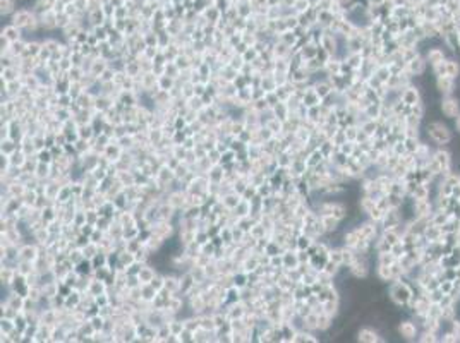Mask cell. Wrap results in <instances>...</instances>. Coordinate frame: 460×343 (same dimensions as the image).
I'll use <instances>...</instances> for the list:
<instances>
[{
  "label": "cell",
  "instance_id": "19",
  "mask_svg": "<svg viewBox=\"0 0 460 343\" xmlns=\"http://www.w3.org/2000/svg\"><path fill=\"white\" fill-rule=\"evenodd\" d=\"M459 45H460V28H459Z\"/></svg>",
  "mask_w": 460,
  "mask_h": 343
},
{
  "label": "cell",
  "instance_id": "4",
  "mask_svg": "<svg viewBox=\"0 0 460 343\" xmlns=\"http://www.w3.org/2000/svg\"><path fill=\"white\" fill-rule=\"evenodd\" d=\"M397 331H398V335H400L402 340H407V342L418 340L419 333H421V331H419V326L414 323V321H411V319L400 321V323H398Z\"/></svg>",
  "mask_w": 460,
  "mask_h": 343
},
{
  "label": "cell",
  "instance_id": "14",
  "mask_svg": "<svg viewBox=\"0 0 460 343\" xmlns=\"http://www.w3.org/2000/svg\"><path fill=\"white\" fill-rule=\"evenodd\" d=\"M440 338H438V333H433V331H426V330H422V333H419V337H418V342H421V343H434V342H438Z\"/></svg>",
  "mask_w": 460,
  "mask_h": 343
},
{
  "label": "cell",
  "instance_id": "17",
  "mask_svg": "<svg viewBox=\"0 0 460 343\" xmlns=\"http://www.w3.org/2000/svg\"><path fill=\"white\" fill-rule=\"evenodd\" d=\"M452 331H454L455 335L459 337V340H460V321L455 317L454 321H452Z\"/></svg>",
  "mask_w": 460,
  "mask_h": 343
},
{
  "label": "cell",
  "instance_id": "7",
  "mask_svg": "<svg viewBox=\"0 0 460 343\" xmlns=\"http://www.w3.org/2000/svg\"><path fill=\"white\" fill-rule=\"evenodd\" d=\"M434 84H436V89H438V93H440L441 96L454 95L455 88H457V79L452 77V76H448V74L438 76L436 81H434Z\"/></svg>",
  "mask_w": 460,
  "mask_h": 343
},
{
  "label": "cell",
  "instance_id": "9",
  "mask_svg": "<svg viewBox=\"0 0 460 343\" xmlns=\"http://www.w3.org/2000/svg\"><path fill=\"white\" fill-rule=\"evenodd\" d=\"M412 208H414V213H416V218H431V215H433V203H431L429 199H418L412 203Z\"/></svg>",
  "mask_w": 460,
  "mask_h": 343
},
{
  "label": "cell",
  "instance_id": "12",
  "mask_svg": "<svg viewBox=\"0 0 460 343\" xmlns=\"http://www.w3.org/2000/svg\"><path fill=\"white\" fill-rule=\"evenodd\" d=\"M359 340L361 342H366V343H373V342H378L380 338H378V333L376 331H373V330H362L361 333H359Z\"/></svg>",
  "mask_w": 460,
  "mask_h": 343
},
{
  "label": "cell",
  "instance_id": "1",
  "mask_svg": "<svg viewBox=\"0 0 460 343\" xmlns=\"http://www.w3.org/2000/svg\"><path fill=\"white\" fill-rule=\"evenodd\" d=\"M426 134L434 144H438V146L450 144L452 139H454V132H452V129L440 120H431L429 124L426 125Z\"/></svg>",
  "mask_w": 460,
  "mask_h": 343
},
{
  "label": "cell",
  "instance_id": "10",
  "mask_svg": "<svg viewBox=\"0 0 460 343\" xmlns=\"http://www.w3.org/2000/svg\"><path fill=\"white\" fill-rule=\"evenodd\" d=\"M424 57H426V62L429 64L431 67L447 60V53H445V50L443 48H438V46H433V48H429Z\"/></svg>",
  "mask_w": 460,
  "mask_h": 343
},
{
  "label": "cell",
  "instance_id": "18",
  "mask_svg": "<svg viewBox=\"0 0 460 343\" xmlns=\"http://www.w3.org/2000/svg\"><path fill=\"white\" fill-rule=\"evenodd\" d=\"M454 129H455V132H457V134L460 136V115L454 120Z\"/></svg>",
  "mask_w": 460,
  "mask_h": 343
},
{
  "label": "cell",
  "instance_id": "5",
  "mask_svg": "<svg viewBox=\"0 0 460 343\" xmlns=\"http://www.w3.org/2000/svg\"><path fill=\"white\" fill-rule=\"evenodd\" d=\"M433 158L438 161V165L441 167V177H448L452 173V153L448 150H445L443 146L438 148L433 153Z\"/></svg>",
  "mask_w": 460,
  "mask_h": 343
},
{
  "label": "cell",
  "instance_id": "6",
  "mask_svg": "<svg viewBox=\"0 0 460 343\" xmlns=\"http://www.w3.org/2000/svg\"><path fill=\"white\" fill-rule=\"evenodd\" d=\"M400 100L405 107L411 108V107H414V105L421 103L422 96H421V91H419L418 86H404L402 91H400Z\"/></svg>",
  "mask_w": 460,
  "mask_h": 343
},
{
  "label": "cell",
  "instance_id": "13",
  "mask_svg": "<svg viewBox=\"0 0 460 343\" xmlns=\"http://www.w3.org/2000/svg\"><path fill=\"white\" fill-rule=\"evenodd\" d=\"M427 316L434 317V319H441V317H443V307H441L440 302H431L429 310H427Z\"/></svg>",
  "mask_w": 460,
  "mask_h": 343
},
{
  "label": "cell",
  "instance_id": "11",
  "mask_svg": "<svg viewBox=\"0 0 460 343\" xmlns=\"http://www.w3.org/2000/svg\"><path fill=\"white\" fill-rule=\"evenodd\" d=\"M447 74L452 77L459 79L460 77V64L454 59H447Z\"/></svg>",
  "mask_w": 460,
  "mask_h": 343
},
{
  "label": "cell",
  "instance_id": "8",
  "mask_svg": "<svg viewBox=\"0 0 460 343\" xmlns=\"http://www.w3.org/2000/svg\"><path fill=\"white\" fill-rule=\"evenodd\" d=\"M427 67V62H426V57H422L421 53H418V55L414 57V59H411L409 62H405V71H407L409 76H422L424 71H426Z\"/></svg>",
  "mask_w": 460,
  "mask_h": 343
},
{
  "label": "cell",
  "instance_id": "2",
  "mask_svg": "<svg viewBox=\"0 0 460 343\" xmlns=\"http://www.w3.org/2000/svg\"><path fill=\"white\" fill-rule=\"evenodd\" d=\"M390 299L397 305H407L414 299V290H412V287L409 283L397 280L390 288Z\"/></svg>",
  "mask_w": 460,
  "mask_h": 343
},
{
  "label": "cell",
  "instance_id": "16",
  "mask_svg": "<svg viewBox=\"0 0 460 343\" xmlns=\"http://www.w3.org/2000/svg\"><path fill=\"white\" fill-rule=\"evenodd\" d=\"M433 74H434V77L447 74V60H445V62L436 64V66H433Z\"/></svg>",
  "mask_w": 460,
  "mask_h": 343
},
{
  "label": "cell",
  "instance_id": "15",
  "mask_svg": "<svg viewBox=\"0 0 460 343\" xmlns=\"http://www.w3.org/2000/svg\"><path fill=\"white\" fill-rule=\"evenodd\" d=\"M440 340H441V342H445V343H457V342H460V340H459V337H457V335H455L452 330H448L447 333H443V335H441V338H440Z\"/></svg>",
  "mask_w": 460,
  "mask_h": 343
},
{
  "label": "cell",
  "instance_id": "3",
  "mask_svg": "<svg viewBox=\"0 0 460 343\" xmlns=\"http://www.w3.org/2000/svg\"><path fill=\"white\" fill-rule=\"evenodd\" d=\"M440 112L445 118L448 120H455L460 115V98L454 95L441 96L440 100Z\"/></svg>",
  "mask_w": 460,
  "mask_h": 343
}]
</instances>
